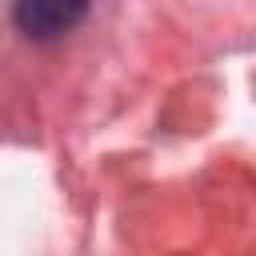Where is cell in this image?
<instances>
[{
    "label": "cell",
    "mask_w": 256,
    "mask_h": 256,
    "mask_svg": "<svg viewBox=\"0 0 256 256\" xmlns=\"http://www.w3.org/2000/svg\"><path fill=\"white\" fill-rule=\"evenodd\" d=\"M92 0H16V24L32 40H56L72 32Z\"/></svg>",
    "instance_id": "cell-1"
}]
</instances>
